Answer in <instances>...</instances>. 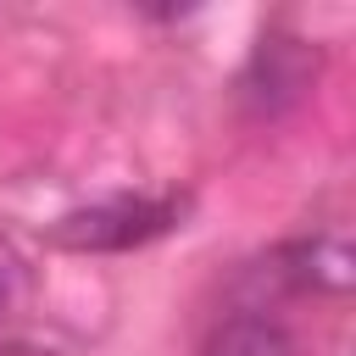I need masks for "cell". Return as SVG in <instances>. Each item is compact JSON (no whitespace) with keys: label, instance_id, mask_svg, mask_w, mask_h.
<instances>
[{"label":"cell","instance_id":"6da1fadb","mask_svg":"<svg viewBox=\"0 0 356 356\" xmlns=\"http://www.w3.org/2000/svg\"><path fill=\"white\" fill-rule=\"evenodd\" d=\"M178 222V200H134V195H117V200H100L89 211H72L56 239L61 245H78V250H128V245H145L156 234H167Z\"/></svg>","mask_w":356,"mask_h":356},{"label":"cell","instance_id":"7a4b0ae2","mask_svg":"<svg viewBox=\"0 0 356 356\" xmlns=\"http://www.w3.org/2000/svg\"><path fill=\"white\" fill-rule=\"evenodd\" d=\"M306 78H312V56H306L295 39H261V50H256V61H250L245 89H250V95H261V100H267V111H278V106H289V100L306 89Z\"/></svg>","mask_w":356,"mask_h":356},{"label":"cell","instance_id":"3957f363","mask_svg":"<svg viewBox=\"0 0 356 356\" xmlns=\"http://www.w3.org/2000/svg\"><path fill=\"white\" fill-rule=\"evenodd\" d=\"M206 356H300V345H295V334H289L278 317L239 312V317H228V323L211 334Z\"/></svg>","mask_w":356,"mask_h":356},{"label":"cell","instance_id":"277c9868","mask_svg":"<svg viewBox=\"0 0 356 356\" xmlns=\"http://www.w3.org/2000/svg\"><path fill=\"white\" fill-rule=\"evenodd\" d=\"M289 273H295V284H312V289H345L350 284V250L339 245V239H312V245H300V250H289Z\"/></svg>","mask_w":356,"mask_h":356},{"label":"cell","instance_id":"5b68a950","mask_svg":"<svg viewBox=\"0 0 356 356\" xmlns=\"http://www.w3.org/2000/svg\"><path fill=\"white\" fill-rule=\"evenodd\" d=\"M22 300H28V267H22V256L0 239V323L17 317Z\"/></svg>","mask_w":356,"mask_h":356}]
</instances>
